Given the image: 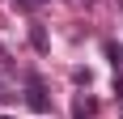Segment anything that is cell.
Segmentation results:
<instances>
[{
  "instance_id": "obj_1",
  "label": "cell",
  "mask_w": 123,
  "mask_h": 119,
  "mask_svg": "<svg viewBox=\"0 0 123 119\" xmlns=\"http://www.w3.org/2000/svg\"><path fill=\"white\" fill-rule=\"evenodd\" d=\"M25 102H30V111H38V115H47L51 111V98H47V89L38 81H30V89H25Z\"/></svg>"
},
{
  "instance_id": "obj_2",
  "label": "cell",
  "mask_w": 123,
  "mask_h": 119,
  "mask_svg": "<svg viewBox=\"0 0 123 119\" xmlns=\"http://www.w3.org/2000/svg\"><path fill=\"white\" fill-rule=\"evenodd\" d=\"M30 43H34V51H47L51 43H47V30H43V26H34V30H30Z\"/></svg>"
},
{
  "instance_id": "obj_3",
  "label": "cell",
  "mask_w": 123,
  "mask_h": 119,
  "mask_svg": "<svg viewBox=\"0 0 123 119\" xmlns=\"http://www.w3.org/2000/svg\"><path fill=\"white\" fill-rule=\"evenodd\" d=\"M4 60H9V55H4V47H0V64H4Z\"/></svg>"
},
{
  "instance_id": "obj_4",
  "label": "cell",
  "mask_w": 123,
  "mask_h": 119,
  "mask_svg": "<svg viewBox=\"0 0 123 119\" xmlns=\"http://www.w3.org/2000/svg\"><path fill=\"white\" fill-rule=\"evenodd\" d=\"M0 119H13V115H0Z\"/></svg>"
},
{
  "instance_id": "obj_5",
  "label": "cell",
  "mask_w": 123,
  "mask_h": 119,
  "mask_svg": "<svg viewBox=\"0 0 123 119\" xmlns=\"http://www.w3.org/2000/svg\"><path fill=\"white\" fill-rule=\"evenodd\" d=\"M119 9H123V0H119Z\"/></svg>"
}]
</instances>
